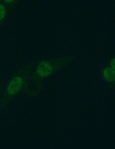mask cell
I'll use <instances>...</instances> for the list:
<instances>
[{
	"label": "cell",
	"mask_w": 115,
	"mask_h": 149,
	"mask_svg": "<svg viewBox=\"0 0 115 149\" xmlns=\"http://www.w3.org/2000/svg\"><path fill=\"white\" fill-rule=\"evenodd\" d=\"M32 65H28L18 70L13 74L6 88L7 95L13 96L17 94L30 80L32 70Z\"/></svg>",
	"instance_id": "obj_1"
},
{
	"label": "cell",
	"mask_w": 115,
	"mask_h": 149,
	"mask_svg": "<svg viewBox=\"0 0 115 149\" xmlns=\"http://www.w3.org/2000/svg\"><path fill=\"white\" fill-rule=\"evenodd\" d=\"M59 65L50 60L41 61L32 70L30 80L36 83H39L46 79L59 68Z\"/></svg>",
	"instance_id": "obj_2"
},
{
	"label": "cell",
	"mask_w": 115,
	"mask_h": 149,
	"mask_svg": "<svg viewBox=\"0 0 115 149\" xmlns=\"http://www.w3.org/2000/svg\"><path fill=\"white\" fill-rule=\"evenodd\" d=\"M113 73H114V72H113V69L111 70H106L104 74L105 75V77L106 78H107V79H113V75H114V74H113Z\"/></svg>",
	"instance_id": "obj_3"
},
{
	"label": "cell",
	"mask_w": 115,
	"mask_h": 149,
	"mask_svg": "<svg viewBox=\"0 0 115 149\" xmlns=\"http://www.w3.org/2000/svg\"><path fill=\"white\" fill-rule=\"evenodd\" d=\"M6 14V10L4 6L0 3V22L4 18Z\"/></svg>",
	"instance_id": "obj_4"
},
{
	"label": "cell",
	"mask_w": 115,
	"mask_h": 149,
	"mask_svg": "<svg viewBox=\"0 0 115 149\" xmlns=\"http://www.w3.org/2000/svg\"><path fill=\"white\" fill-rule=\"evenodd\" d=\"M5 2L8 3H11L13 1V0H5Z\"/></svg>",
	"instance_id": "obj_5"
}]
</instances>
